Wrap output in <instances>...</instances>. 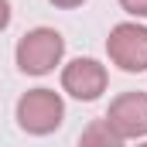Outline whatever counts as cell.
Here are the masks:
<instances>
[{"label":"cell","instance_id":"obj_6","mask_svg":"<svg viewBox=\"0 0 147 147\" xmlns=\"http://www.w3.org/2000/svg\"><path fill=\"white\" fill-rule=\"evenodd\" d=\"M79 140H82V144H106V147H120L123 144V137L113 130L106 120H92V123L79 134Z\"/></svg>","mask_w":147,"mask_h":147},{"label":"cell","instance_id":"obj_2","mask_svg":"<svg viewBox=\"0 0 147 147\" xmlns=\"http://www.w3.org/2000/svg\"><path fill=\"white\" fill-rule=\"evenodd\" d=\"M65 103L55 89H28L17 99V127L31 137H48L62 127Z\"/></svg>","mask_w":147,"mask_h":147},{"label":"cell","instance_id":"obj_8","mask_svg":"<svg viewBox=\"0 0 147 147\" xmlns=\"http://www.w3.org/2000/svg\"><path fill=\"white\" fill-rule=\"evenodd\" d=\"M10 17H14L10 0H0V31H7V28H10Z\"/></svg>","mask_w":147,"mask_h":147},{"label":"cell","instance_id":"obj_3","mask_svg":"<svg viewBox=\"0 0 147 147\" xmlns=\"http://www.w3.org/2000/svg\"><path fill=\"white\" fill-rule=\"evenodd\" d=\"M106 55L120 72H147V28L137 21L116 24L106 38Z\"/></svg>","mask_w":147,"mask_h":147},{"label":"cell","instance_id":"obj_4","mask_svg":"<svg viewBox=\"0 0 147 147\" xmlns=\"http://www.w3.org/2000/svg\"><path fill=\"white\" fill-rule=\"evenodd\" d=\"M106 82H110V72L103 62L96 58H72L65 69H62V89L79 99V103H92L106 92Z\"/></svg>","mask_w":147,"mask_h":147},{"label":"cell","instance_id":"obj_5","mask_svg":"<svg viewBox=\"0 0 147 147\" xmlns=\"http://www.w3.org/2000/svg\"><path fill=\"white\" fill-rule=\"evenodd\" d=\"M123 140L147 137V92H120L103 116Z\"/></svg>","mask_w":147,"mask_h":147},{"label":"cell","instance_id":"obj_1","mask_svg":"<svg viewBox=\"0 0 147 147\" xmlns=\"http://www.w3.org/2000/svg\"><path fill=\"white\" fill-rule=\"evenodd\" d=\"M62 58H65V38L55 28H34L14 48V62L24 75H48L55 72V65H62Z\"/></svg>","mask_w":147,"mask_h":147},{"label":"cell","instance_id":"obj_7","mask_svg":"<svg viewBox=\"0 0 147 147\" xmlns=\"http://www.w3.org/2000/svg\"><path fill=\"white\" fill-rule=\"evenodd\" d=\"M120 7H123L130 17H137V21L147 17V0H120Z\"/></svg>","mask_w":147,"mask_h":147},{"label":"cell","instance_id":"obj_9","mask_svg":"<svg viewBox=\"0 0 147 147\" xmlns=\"http://www.w3.org/2000/svg\"><path fill=\"white\" fill-rule=\"evenodd\" d=\"M51 7H58V10H75V7H82L86 0H48Z\"/></svg>","mask_w":147,"mask_h":147}]
</instances>
